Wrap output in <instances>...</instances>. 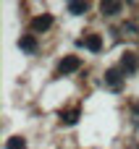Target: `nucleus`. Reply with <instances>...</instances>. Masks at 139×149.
<instances>
[{"label":"nucleus","mask_w":139,"mask_h":149,"mask_svg":"<svg viewBox=\"0 0 139 149\" xmlns=\"http://www.w3.org/2000/svg\"><path fill=\"white\" fill-rule=\"evenodd\" d=\"M79 65H81V60H79L76 55H71V58H66V60L60 63V68H58V71H60V73L66 76V73H74V71H76Z\"/></svg>","instance_id":"f257e3e1"},{"label":"nucleus","mask_w":139,"mask_h":149,"mask_svg":"<svg viewBox=\"0 0 139 149\" xmlns=\"http://www.w3.org/2000/svg\"><path fill=\"white\" fill-rule=\"evenodd\" d=\"M50 24H53V18H50V16H37V18L32 21V29H34V31H47V29H50Z\"/></svg>","instance_id":"f03ea898"},{"label":"nucleus","mask_w":139,"mask_h":149,"mask_svg":"<svg viewBox=\"0 0 139 149\" xmlns=\"http://www.w3.org/2000/svg\"><path fill=\"white\" fill-rule=\"evenodd\" d=\"M100 8H102V13H105V16H116V13H121V10H124V5H121V3H102Z\"/></svg>","instance_id":"7ed1b4c3"},{"label":"nucleus","mask_w":139,"mask_h":149,"mask_svg":"<svg viewBox=\"0 0 139 149\" xmlns=\"http://www.w3.org/2000/svg\"><path fill=\"white\" fill-rule=\"evenodd\" d=\"M21 50H26V52H34L37 50V42H34V37H21Z\"/></svg>","instance_id":"20e7f679"},{"label":"nucleus","mask_w":139,"mask_h":149,"mask_svg":"<svg viewBox=\"0 0 139 149\" xmlns=\"http://www.w3.org/2000/svg\"><path fill=\"white\" fill-rule=\"evenodd\" d=\"M87 47H89L92 52H100V47H102V39H100L97 34H92V37H87Z\"/></svg>","instance_id":"39448f33"},{"label":"nucleus","mask_w":139,"mask_h":149,"mask_svg":"<svg viewBox=\"0 0 139 149\" xmlns=\"http://www.w3.org/2000/svg\"><path fill=\"white\" fill-rule=\"evenodd\" d=\"M137 65H139V60L134 58V55H126V58H124V71L134 73V71H137Z\"/></svg>","instance_id":"423d86ee"},{"label":"nucleus","mask_w":139,"mask_h":149,"mask_svg":"<svg viewBox=\"0 0 139 149\" xmlns=\"http://www.w3.org/2000/svg\"><path fill=\"white\" fill-rule=\"evenodd\" d=\"M5 149H26V141H24L21 136H13V139H8Z\"/></svg>","instance_id":"0eeeda50"},{"label":"nucleus","mask_w":139,"mask_h":149,"mask_svg":"<svg viewBox=\"0 0 139 149\" xmlns=\"http://www.w3.org/2000/svg\"><path fill=\"white\" fill-rule=\"evenodd\" d=\"M105 81H108L110 86H118V81H121V76H118V71H108V73H105Z\"/></svg>","instance_id":"6e6552de"},{"label":"nucleus","mask_w":139,"mask_h":149,"mask_svg":"<svg viewBox=\"0 0 139 149\" xmlns=\"http://www.w3.org/2000/svg\"><path fill=\"white\" fill-rule=\"evenodd\" d=\"M68 10L79 16V13H84V10H87V3H68Z\"/></svg>","instance_id":"1a4fd4ad"}]
</instances>
